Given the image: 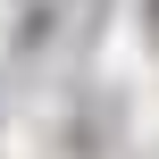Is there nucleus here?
Masks as SVG:
<instances>
[{"instance_id":"nucleus-1","label":"nucleus","mask_w":159,"mask_h":159,"mask_svg":"<svg viewBox=\"0 0 159 159\" xmlns=\"http://www.w3.org/2000/svg\"><path fill=\"white\" fill-rule=\"evenodd\" d=\"M151 42H159V0H151Z\"/></svg>"}]
</instances>
